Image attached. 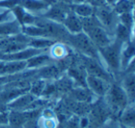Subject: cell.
Wrapping results in <instances>:
<instances>
[{
	"mask_svg": "<svg viewBox=\"0 0 135 128\" xmlns=\"http://www.w3.org/2000/svg\"><path fill=\"white\" fill-rule=\"evenodd\" d=\"M110 112V117L118 120L123 110L129 104V99L124 89L118 81H113L109 86L108 90L103 97Z\"/></svg>",
	"mask_w": 135,
	"mask_h": 128,
	"instance_id": "cell-1",
	"label": "cell"
},
{
	"mask_svg": "<svg viewBox=\"0 0 135 128\" xmlns=\"http://www.w3.org/2000/svg\"><path fill=\"white\" fill-rule=\"evenodd\" d=\"M83 32L90 38L97 49L103 48L108 45L114 40L113 36L102 27L94 15L81 19Z\"/></svg>",
	"mask_w": 135,
	"mask_h": 128,
	"instance_id": "cell-2",
	"label": "cell"
},
{
	"mask_svg": "<svg viewBox=\"0 0 135 128\" xmlns=\"http://www.w3.org/2000/svg\"><path fill=\"white\" fill-rule=\"evenodd\" d=\"M123 45L124 43L117 40H113L112 43H110L108 45L98 50L102 63L113 76L121 73L120 58Z\"/></svg>",
	"mask_w": 135,
	"mask_h": 128,
	"instance_id": "cell-3",
	"label": "cell"
},
{
	"mask_svg": "<svg viewBox=\"0 0 135 128\" xmlns=\"http://www.w3.org/2000/svg\"><path fill=\"white\" fill-rule=\"evenodd\" d=\"M65 43L76 52V54L101 61L97 47L83 32L76 34H69Z\"/></svg>",
	"mask_w": 135,
	"mask_h": 128,
	"instance_id": "cell-4",
	"label": "cell"
},
{
	"mask_svg": "<svg viewBox=\"0 0 135 128\" xmlns=\"http://www.w3.org/2000/svg\"><path fill=\"white\" fill-rule=\"evenodd\" d=\"M87 117L89 120L88 128H99L111 118L109 110L103 98H98L93 102Z\"/></svg>",
	"mask_w": 135,
	"mask_h": 128,
	"instance_id": "cell-5",
	"label": "cell"
},
{
	"mask_svg": "<svg viewBox=\"0 0 135 128\" xmlns=\"http://www.w3.org/2000/svg\"><path fill=\"white\" fill-rule=\"evenodd\" d=\"M94 15L99 21L104 29L113 36L116 26L118 23V16L110 6H96L94 7Z\"/></svg>",
	"mask_w": 135,
	"mask_h": 128,
	"instance_id": "cell-6",
	"label": "cell"
},
{
	"mask_svg": "<svg viewBox=\"0 0 135 128\" xmlns=\"http://www.w3.org/2000/svg\"><path fill=\"white\" fill-rule=\"evenodd\" d=\"M30 37L24 35L22 32L13 36L0 38V54H7L21 51L29 47Z\"/></svg>",
	"mask_w": 135,
	"mask_h": 128,
	"instance_id": "cell-7",
	"label": "cell"
},
{
	"mask_svg": "<svg viewBox=\"0 0 135 128\" xmlns=\"http://www.w3.org/2000/svg\"><path fill=\"white\" fill-rule=\"evenodd\" d=\"M79 56L87 75L103 78V79L107 80L108 82L115 81L114 76L107 70V68H105V65H103V63L101 61L94 59V58L87 57V56L81 55V54H79Z\"/></svg>",
	"mask_w": 135,
	"mask_h": 128,
	"instance_id": "cell-8",
	"label": "cell"
},
{
	"mask_svg": "<svg viewBox=\"0 0 135 128\" xmlns=\"http://www.w3.org/2000/svg\"><path fill=\"white\" fill-rule=\"evenodd\" d=\"M71 11V4H68L59 0H56L55 2L51 3L48 8L40 16L51 21L62 24L66 17Z\"/></svg>",
	"mask_w": 135,
	"mask_h": 128,
	"instance_id": "cell-9",
	"label": "cell"
},
{
	"mask_svg": "<svg viewBox=\"0 0 135 128\" xmlns=\"http://www.w3.org/2000/svg\"><path fill=\"white\" fill-rule=\"evenodd\" d=\"M111 83L112 82H108L97 76H89V75H87L86 76V87L97 98H103L105 96Z\"/></svg>",
	"mask_w": 135,
	"mask_h": 128,
	"instance_id": "cell-10",
	"label": "cell"
},
{
	"mask_svg": "<svg viewBox=\"0 0 135 128\" xmlns=\"http://www.w3.org/2000/svg\"><path fill=\"white\" fill-rule=\"evenodd\" d=\"M67 96L71 100L78 102L92 104L97 100V97L94 96L87 87H74L68 92Z\"/></svg>",
	"mask_w": 135,
	"mask_h": 128,
	"instance_id": "cell-11",
	"label": "cell"
},
{
	"mask_svg": "<svg viewBox=\"0 0 135 128\" xmlns=\"http://www.w3.org/2000/svg\"><path fill=\"white\" fill-rule=\"evenodd\" d=\"M54 60L50 57L48 54L47 51L40 54H36V55L31 57L26 61V69H32V70H37V69L41 68L43 66L49 65V64L53 63Z\"/></svg>",
	"mask_w": 135,
	"mask_h": 128,
	"instance_id": "cell-12",
	"label": "cell"
},
{
	"mask_svg": "<svg viewBox=\"0 0 135 128\" xmlns=\"http://www.w3.org/2000/svg\"><path fill=\"white\" fill-rule=\"evenodd\" d=\"M62 25L70 34H76L83 32L81 19L72 11L66 17Z\"/></svg>",
	"mask_w": 135,
	"mask_h": 128,
	"instance_id": "cell-13",
	"label": "cell"
},
{
	"mask_svg": "<svg viewBox=\"0 0 135 128\" xmlns=\"http://www.w3.org/2000/svg\"><path fill=\"white\" fill-rule=\"evenodd\" d=\"M70 46L66 43L61 42H56L47 50V53L54 61H58L70 55Z\"/></svg>",
	"mask_w": 135,
	"mask_h": 128,
	"instance_id": "cell-14",
	"label": "cell"
},
{
	"mask_svg": "<svg viewBox=\"0 0 135 128\" xmlns=\"http://www.w3.org/2000/svg\"><path fill=\"white\" fill-rule=\"evenodd\" d=\"M135 48L133 44V40L123 45L121 51V58H120V65H121V72L124 71L133 61H134Z\"/></svg>",
	"mask_w": 135,
	"mask_h": 128,
	"instance_id": "cell-15",
	"label": "cell"
},
{
	"mask_svg": "<svg viewBox=\"0 0 135 128\" xmlns=\"http://www.w3.org/2000/svg\"><path fill=\"white\" fill-rule=\"evenodd\" d=\"M22 26L16 19L0 23V37L13 36L21 32Z\"/></svg>",
	"mask_w": 135,
	"mask_h": 128,
	"instance_id": "cell-16",
	"label": "cell"
},
{
	"mask_svg": "<svg viewBox=\"0 0 135 128\" xmlns=\"http://www.w3.org/2000/svg\"><path fill=\"white\" fill-rule=\"evenodd\" d=\"M118 121L121 125L134 128V122H135L134 103L129 104V105L123 110L121 114L118 117Z\"/></svg>",
	"mask_w": 135,
	"mask_h": 128,
	"instance_id": "cell-17",
	"label": "cell"
},
{
	"mask_svg": "<svg viewBox=\"0 0 135 128\" xmlns=\"http://www.w3.org/2000/svg\"><path fill=\"white\" fill-rule=\"evenodd\" d=\"M113 38L114 40L120 42L122 43H127L129 41L133 40V32L125 27L124 25L118 23L116 26V29L114 30V34H113Z\"/></svg>",
	"mask_w": 135,
	"mask_h": 128,
	"instance_id": "cell-18",
	"label": "cell"
},
{
	"mask_svg": "<svg viewBox=\"0 0 135 128\" xmlns=\"http://www.w3.org/2000/svg\"><path fill=\"white\" fill-rule=\"evenodd\" d=\"M72 12L76 14L81 19L90 17L94 15V7L88 3H81V4H71Z\"/></svg>",
	"mask_w": 135,
	"mask_h": 128,
	"instance_id": "cell-19",
	"label": "cell"
},
{
	"mask_svg": "<svg viewBox=\"0 0 135 128\" xmlns=\"http://www.w3.org/2000/svg\"><path fill=\"white\" fill-rule=\"evenodd\" d=\"M56 43L55 40L49 39V38H30L29 41V47H32L34 49H38V50L42 51H47L54 43Z\"/></svg>",
	"mask_w": 135,
	"mask_h": 128,
	"instance_id": "cell-20",
	"label": "cell"
},
{
	"mask_svg": "<svg viewBox=\"0 0 135 128\" xmlns=\"http://www.w3.org/2000/svg\"><path fill=\"white\" fill-rule=\"evenodd\" d=\"M133 1L131 0H118L112 7L117 15H121L124 13L133 12Z\"/></svg>",
	"mask_w": 135,
	"mask_h": 128,
	"instance_id": "cell-21",
	"label": "cell"
},
{
	"mask_svg": "<svg viewBox=\"0 0 135 128\" xmlns=\"http://www.w3.org/2000/svg\"><path fill=\"white\" fill-rule=\"evenodd\" d=\"M46 80L42 79V78H35L32 82L31 83L30 89H29V92L31 94H32L33 96L40 98L44 91V89L45 87V84H46Z\"/></svg>",
	"mask_w": 135,
	"mask_h": 128,
	"instance_id": "cell-22",
	"label": "cell"
},
{
	"mask_svg": "<svg viewBox=\"0 0 135 128\" xmlns=\"http://www.w3.org/2000/svg\"><path fill=\"white\" fill-rule=\"evenodd\" d=\"M58 124L59 122L57 117L45 118L40 114V117L37 121V128H57Z\"/></svg>",
	"mask_w": 135,
	"mask_h": 128,
	"instance_id": "cell-23",
	"label": "cell"
},
{
	"mask_svg": "<svg viewBox=\"0 0 135 128\" xmlns=\"http://www.w3.org/2000/svg\"><path fill=\"white\" fill-rule=\"evenodd\" d=\"M118 23L127 27L129 30L133 32V27H134V17H133V12L129 13H124L121 15H118Z\"/></svg>",
	"mask_w": 135,
	"mask_h": 128,
	"instance_id": "cell-24",
	"label": "cell"
},
{
	"mask_svg": "<svg viewBox=\"0 0 135 128\" xmlns=\"http://www.w3.org/2000/svg\"><path fill=\"white\" fill-rule=\"evenodd\" d=\"M99 128H120V124L118 120L110 118V119H108L105 124H102Z\"/></svg>",
	"mask_w": 135,
	"mask_h": 128,
	"instance_id": "cell-25",
	"label": "cell"
},
{
	"mask_svg": "<svg viewBox=\"0 0 135 128\" xmlns=\"http://www.w3.org/2000/svg\"><path fill=\"white\" fill-rule=\"evenodd\" d=\"M8 111H0V125L8 124Z\"/></svg>",
	"mask_w": 135,
	"mask_h": 128,
	"instance_id": "cell-26",
	"label": "cell"
},
{
	"mask_svg": "<svg viewBox=\"0 0 135 128\" xmlns=\"http://www.w3.org/2000/svg\"><path fill=\"white\" fill-rule=\"evenodd\" d=\"M117 1H118V0H105V5H107V6L113 7Z\"/></svg>",
	"mask_w": 135,
	"mask_h": 128,
	"instance_id": "cell-27",
	"label": "cell"
},
{
	"mask_svg": "<svg viewBox=\"0 0 135 128\" xmlns=\"http://www.w3.org/2000/svg\"><path fill=\"white\" fill-rule=\"evenodd\" d=\"M85 3V0H72V4H81Z\"/></svg>",
	"mask_w": 135,
	"mask_h": 128,
	"instance_id": "cell-28",
	"label": "cell"
},
{
	"mask_svg": "<svg viewBox=\"0 0 135 128\" xmlns=\"http://www.w3.org/2000/svg\"><path fill=\"white\" fill-rule=\"evenodd\" d=\"M85 3H88V4L94 7V5H95V0H85Z\"/></svg>",
	"mask_w": 135,
	"mask_h": 128,
	"instance_id": "cell-29",
	"label": "cell"
},
{
	"mask_svg": "<svg viewBox=\"0 0 135 128\" xmlns=\"http://www.w3.org/2000/svg\"><path fill=\"white\" fill-rule=\"evenodd\" d=\"M59 1H62V2L68 3V4H72V0H59Z\"/></svg>",
	"mask_w": 135,
	"mask_h": 128,
	"instance_id": "cell-30",
	"label": "cell"
},
{
	"mask_svg": "<svg viewBox=\"0 0 135 128\" xmlns=\"http://www.w3.org/2000/svg\"><path fill=\"white\" fill-rule=\"evenodd\" d=\"M0 128H10V126L8 124H3V125H0Z\"/></svg>",
	"mask_w": 135,
	"mask_h": 128,
	"instance_id": "cell-31",
	"label": "cell"
},
{
	"mask_svg": "<svg viewBox=\"0 0 135 128\" xmlns=\"http://www.w3.org/2000/svg\"><path fill=\"white\" fill-rule=\"evenodd\" d=\"M120 128H131V127H128V126H124V125H121V124H120Z\"/></svg>",
	"mask_w": 135,
	"mask_h": 128,
	"instance_id": "cell-32",
	"label": "cell"
},
{
	"mask_svg": "<svg viewBox=\"0 0 135 128\" xmlns=\"http://www.w3.org/2000/svg\"><path fill=\"white\" fill-rule=\"evenodd\" d=\"M46 1H48L49 3H53V2H55L56 0H46Z\"/></svg>",
	"mask_w": 135,
	"mask_h": 128,
	"instance_id": "cell-33",
	"label": "cell"
},
{
	"mask_svg": "<svg viewBox=\"0 0 135 128\" xmlns=\"http://www.w3.org/2000/svg\"><path fill=\"white\" fill-rule=\"evenodd\" d=\"M2 86H3V85H1V86H0V89H1V88H2Z\"/></svg>",
	"mask_w": 135,
	"mask_h": 128,
	"instance_id": "cell-34",
	"label": "cell"
},
{
	"mask_svg": "<svg viewBox=\"0 0 135 128\" xmlns=\"http://www.w3.org/2000/svg\"><path fill=\"white\" fill-rule=\"evenodd\" d=\"M131 1H133V0H131Z\"/></svg>",
	"mask_w": 135,
	"mask_h": 128,
	"instance_id": "cell-35",
	"label": "cell"
}]
</instances>
